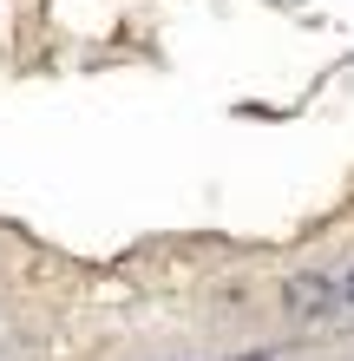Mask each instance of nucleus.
<instances>
[{
	"label": "nucleus",
	"mask_w": 354,
	"mask_h": 361,
	"mask_svg": "<svg viewBox=\"0 0 354 361\" xmlns=\"http://www.w3.org/2000/svg\"><path fill=\"white\" fill-rule=\"evenodd\" d=\"M335 302H341V283L322 276V269H296L282 283V309L296 315V322H322V315H335Z\"/></svg>",
	"instance_id": "obj_1"
},
{
	"label": "nucleus",
	"mask_w": 354,
	"mask_h": 361,
	"mask_svg": "<svg viewBox=\"0 0 354 361\" xmlns=\"http://www.w3.org/2000/svg\"><path fill=\"white\" fill-rule=\"evenodd\" d=\"M341 295H348V309H354V269H348V283H341Z\"/></svg>",
	"instance_id": "obj_2"
}]
</instances>
